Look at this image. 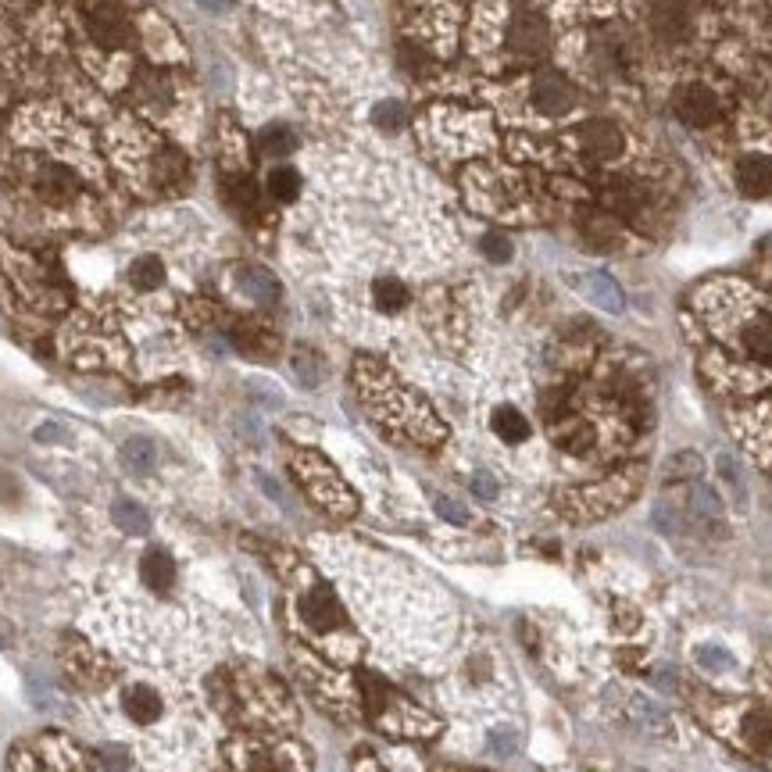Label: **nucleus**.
I'll use <instances>...</instances> for the list:
<instances>
[{
	"label": "nucleus",
	"instance_id": "obj_1",
	"mask_svg": "<svg viewBox=\"0 0 772 772\" xmlns=\"http://www.w3.org/2000/svg\"><path fill=\"white\" fill-rule=\"evenodd\" d=\"M86 29H90L93 43L104 51H129L136 40L133 18L126 15V8L118 0H97L86 11Z\"/></svg>",
	"mask_w": 772,
	"mask_h": 772
},
{
	"label": "nucleus",
	"instance_id": "obj_2",
	"mask_svg": "<svg viewBox=\"0 0 772 772\" xmlns=\"http://www.w3.org/2000/svg\"><path fill=\"white\" fill-rule=\"evenodd\" d=\"M29 190L47 204H72L79 197V176L61 161H33Z\"/></svg>",
	"mask_w": 772,
	"mask_h": 772
},
{
	"label": "nucleus",
	"instance_id": "obj_3",
	"mask_svg": "<svg viewBox=\"0 0 772 772\" xmlns=\"http://www.w3.org/2000/svg\"><path fill=\"white\" fill-rule=\"evenodd\" d=\"M672 108H676V115H680L683 126H690V129H712L715 122L722 118L719 93H715L712 86H705V83L680 86V93H676Z\"/></svg>",
	"mask_w": 772,
	"mask_h": 772
},
{
	"label": "nucleus",
	"instance_id": "obj_4",
	"mask_svg": "<svg viewBox=\"0 0 772 772\" xmlns=\"http://www.w3.org/2000/svg\"><path fill=\"white\" fill-rule=\"evenodd\" d=\"M647 26H651V36L665 47H683L690 40V29H694L683 0H655L647 11Z\"/></svg>",
	"mask_w": 772,
	"mask_h": 772
},
{
	"label": "nucleus",
	"instance_id": "obj_5",
	"mask_svg": "<svg viewBox=\"0 0 772 772\" xmlns=\"http://www.w3.org/2000/svg\"><path fill=\"white\" fill-rule=\"evenodd\" d=\"M579 143H583V151L587 158L594 161H619L626 154V133L615 126L612 118H594L587 126L579 129Z\"/></svg>",
	"mask_w": 772,
	"mask_h": 772
},
{
	"label": "nucleus",
	"instance_id": "obj_6",
	"mask_svg": "<svg viewBox=\"0 0 772 772\" xmlns=\"http://www.w3.org/2000/svg\"><path fill=\"white\" fill-rule=\"evenodd\" d=\"M687 526H694L705 537H726V515H722L719 497L708 487H690L687 490Z\"/></svg>",
	"mask_w": 772,
	"mask_h": 772
},
{
	"label": "nucleus",
	"instance_id": "obj_7",
	"mask_svg": "<svg viewBox=\"0 0 772 772\" xmlns=\"http://www.w3.org/2000/svg\"><path fill=\"white\" fill-rule=\"evenodd\" d=\"M301 615H304V622H308V630H315V633L344 630V612H340L336 597L329 594L326 587H311L308 594L301 597Z\"/></svg>",
	"mask_w": 772,
	"mask_h": 772
},
{
	"label": "nucleus",
	"instance_id": "obj_8",
	"mask_svg": "<svg viewBox=\"0 0 772 772\" xmlns=\"http://www.w3.org/2000/svg\"><path fill=\"white\" fill-rule=\"evenodd\" d=\"M533 104L551 118L569 115V111L576 108V90L569 86V79L544 72V76L533 79Z\"/></svg>",
	"mask_w": 772,
	"mask_h": 772
},
{
	"label": "nucleus",
	"instance_id": "obj_9",
	"mask_svg": "<svg viewBox=\"0 0 772 772\" xmlns=\"http://www.w3.org/2000/svg\"><path fill=\"white\" fill-rule=\"evenodd\" d=\"M737 190L744 197H772V158L744 154L737 161Z\"/></svg>",
	"mask_w": 772,
	"mask_h": 772
},
{
	"label": "nucleus",
	"instance_id": "obj_10",
	"mask_svg": "<svg viewBox=\"0 0 772 772\" xmlns=\"http://www.w3.org/2000/svg\"><path fill=\"white\" fill-rule=\"evenodd\" d=\"M508 43H512L515 54H526V58H537L544 54L547 47V29L537 15H519L512 22V33H508Z\"/></svg>",
	"mask_w": 772,
	"mask_h": 772
},
{
	"label": "nucleus",
	"instance_id": "obj_11",
	"mask_svg": "<svg viewBox=\"0 0 772 772\" xmlns=\"http://www.w3.org/2000/svg\"><path fill=\"white\" fill-rule=\"evenodd\" d=\"M551 433H554V444L562 447V451L569 454H590L594 451V429L587 426L583 419H572V415H565V419L551 422Z\"/></svg>",
	"mask_w": 772,
	"mask_h": 772
},
{
	"label": "nucleus",
	"instance_id": "obj_12",
	"mask_svg": "<svg viewBox=\"0 0 772 772\" xmlns=\"http://www.w3.org/2000/svg\"><path fill=\"white\" fill-rule=\"evenodd\" d=\"M140 576H143V583H147L151 590L165 594V590L176 583V562L168 558L165 547H151V551L140 558Z\"/></svg>",
	"mask_w": 772,
	"mask_h": 772
},
{
	"label": "nucleus",
	"instance_id": "obj_13",
	"mask_svg": "<svg viewBox=\"0 0 772 772\" xmlns=\"http://www.w3.org/2000/svg\"><path fill=\"white\" fill-rule=\"evenodd\" d=\"M236 283H240V290H244L254 304L279 301V283L272 279V272L258 269V265H240V269H236Z\"/></svg>",
	"mask_w": 772,
	"mask_h": 772
},
{
	"label": "nucleus",
	"instance_id": "obj_14",
	"mask_svg": "<svg viewBox=\"0 0 772 772\" xmlns=\"http://www.w3.org/2000/svg\"><path fill=\"white\" fill-rule=\"evenodd\" d=\"M126 715L133 722H158L161 719V712H165V701L158 697V690H151V687H129L126 690Z\"/></svg>",
	"mask_w": 772,
	"mask_h": 772
},
{
	"label": "nucleus",
	"instance_id": "obj_15",
	"mask_svg": "<svg viewBox=\"0 0 772 772\" xmlns=\"http://www.w3.org/2000/svg\"><path fill=\"white\" fill-rule=\"evenodd\" d=\"M583 286H587V297L597 304V308H605L612 311V315H619L622 304H626V297H622L619 283H615L612 276H605V272H590L587 279H583Z\"/></svg>",
	"mask_w": 772,
	"mask_h": 772
},
{
	"label": "nucleus",
	"instance_id": "obj_16",
	"mask_svg": "<svg viewBox=\"0 0 772 772\" xmlns=\"http://www.w3.org/2000/svg\"><path fill=\"white\" fill-rule=\"evenodd\" d=\"M744 351L751 358L772 361V315H758L744 326Z\"/></svg>",
	"mask_w": 772,
	"mask_h": 772
},
{
	"label": "nucleus",
	"instance_id": "obj_17",
	"mask_svg": "<svg viewBox=\"0 0 772 772\" xmlns=\"http://www.w3.org/2000/svg\"><path fill=\"white\" fill-rule=\"evenodd\" d=\"M494 433L504 440V444H522V440L529 437L526 415H522L519 408H512V404H501L494 412Z\"/></svg>",
	"mask_w": 772,
	"mask_h": 772
},
{
	"label": "nucleus",
	"instance_id": "obj_18",
	"mask_svg": "<svg viewBox=\"0 0 772 772\" xmlns=\"http://www.w3.org/2000/svg\"><path fill=\"white\" fill-rule=\"evenodd\" d=\"M372 301H376L379 311L394 315V311H401L404 304H408V290H404L401 279L383 276V279H376V283H372Z\"/></svg>",
	"mask_w": 772,
	"mask_h": 772
},
{
	"label": "nucleus",
	"instance_id": "obj_19",
	"mask_svg": "<svg viewBox=\"0 0 772 772\" xmlns=\"http://www.w3.org/2000/svg\"><path fill=\"white\" fill-rule=\"evenodd\" d=\"M705 472V462H701V454L694 451H676L669 462L662 465V479L665 483H683V479H697Z\"/></svg>",
	"mask_w": 772,
	"mask_h": 772
},
{
	"label": "nucleus",
	"instance_id": "obj_20",
	"mask_svg": "<svg viewBox=\"0 0 772 772\" xmlns=\"http://www.w3.org/2000/svg\"><path fill=\"white\" fill-rule=\"evenodd\" d=\"M129 283H133L136 290H158V286L165 283V265H161L154 254H143V258H136L133 265H129Z\"/></svg>",
	"mask_w": 772,
	"mask_h": 772
},
{
	"label": "nucleus",
	"instance_id": "obj_21",
	"mask_svg": "<svg viewBox=\"0 0 772 772\" xmlns=\"http://www.w3.org/2000/svg\"><path fill=\"white\" fill-rule=\"evenodd\" d=\"M269 193L283 204L294 201L297 193H301V176H297V168H290V165L272 168L269 172Z\"/></svg>",
	"mask_w": 772,
	"mask_h": 772
},
{
	"label": "nucleus",
	"instance_id": "obj_22",
	"mask_svg": "<svg viewBox=\"0 0 772 772\" xmlns=\"http://www.w3.org/2000/svg\"><path fill=\"white\" fill-rule=\"evenodd\" d=\"M111 519L126 529V533H147V526H151L147 512H143L140 504H133V501H115V508H111Z\"/></svg>",
	"mask_w": 772,
	"mask_h": 772
},
{
	"label": "nucleus",
	"instance_id": "obj_23",
	"mask_svg": "<svg viewBox=\"0 0 772 772\" xmlns=\"http://www.w3.org/2000/svg\"><path fill=\"white\" fill-rule=\"evenodd\" d=\"M122 454H126V465L136 472H151L154 462H158V451H154V444L147 437H136L129 440L126 447H122Z\"/></svg>",
	"mask_w": 772,
	"mask_h": 772
},
{
	"label": "nucleus",
	"instance_id": "obj_24",
	"mask_svg": "<svg viewBox=\"0 0 772 772\" xmlns=\"http://www.w3.org/2000/svg\"><path fill=\"white\" fill-rule=\"evenodd\" d=\"M297 147V140H294V133L286 126H272V129H265L261 133V151L269 154V158H286V154L294 151Z\"/></svg>",
	"mask_w": 772,
	"mask_h": 772
},
{
	"label": "nucleus",
	"instance_id": "obj_25",
	"mask_svg": "<svg viewBox=\"0 0 772 772\" xmlns=\"http://www.w3.org/2000/svg\"><path fill=\"white\" fill-rule=\"evenodd\" d=\"M583 240H587L590 247H597V251H605V247H612L615 240H619V229L608 219H590L587 226H583Z\"/></svg>",
	"mask_w": 772,
	"mask_h": 772
},
{
	"label": "nucleus",
	"instance_id": "obj_26",
	"mask_svg": "<svg viewBox=\"0 0 772 772\" xmlns=\"http://www.w3.org/2000/svg\"><path fill=\"white\" fill-rule=\"evenodd\" d=\"M747 740L755 747H772V712L747 715Z\"/></svg>",
	"mask_w": 772,
	"mask_h": 772
},
{
	"label": "nucleus",
	"instance_id": "obj_27",
	"mask_svg": "<svg viewBox=\"0 0 772 772\" xmlns=\"http://www.w3.org/2000/svg\"><path fill=\"white\" fill-rule=\"evenodd\" d=\"M294 369H297V376L304 379L308 386H315V383H322V361H319V354L315 351H297L294 354Z\"/></svg>",
	"mask_w": 772,
	"mask_h": 772
},
{
	"label": "nucleus",
	"instance_id": "obj_28",
	"mask_svg": "<svg viewBox=\"0 0 772 772\" xmlns=\"http://www.w3.org/2000/svg\"><path fill=\"white\" fill-rule=\"evenodd\" d=\"M372 122H376L383 133H397V129L404 126V108L401 104H394V101L379 104V108L372 111Z\"/></svg>",
	"mask_w": 772,
	"mask_h": 772
},
{
	"label": "nucleus",
	"instance_id": "obj_29",
	"mask_svg": "<svg viewBox=\"0 0 772 772\" xmlns=\"http://www.w3.org/2000/svg\"><path fill=\"white\" fill-rule=\"evenodd\" d=\"M479 247H483V254H487L490 261H497V265L512 258V240H508L504 233H487Z\"/></svg>",
	"mask_w": 772,
	"mask_h": 772
},
{
	"label": "nucleus",
	"instance_id": "obj_30",
	"mask_svg": "<svg viewBox=\"0 0 772 772\" xmlns=\"http://www.w3.org/2000/svg\"><path fill=\"white\" fill-rule=\"evenodd\" d=\"M697 665L708 672H726L733 669V658L726 651H719V647H697Z\"/></svg>",
	"mask_w": 772,
	"mask_h": 772
},
{
	"label": "nucleus",
	"instance_id": "obj_31",
	"mask_svg": "<svg viewBox=\"0 0 772 772\" xmlns=\"http://www.w3.org/2000/svg\"><path fill=\"white\" fill-rule=\"evenodd\" d=\"M437 512L444 515V519H451V522H465V519H469V512H465L462 504L447 501V497H437Z\"/></svg>",
	"mask_w": 772,
	"mask_h": 772
},
{
	"label": "nucleus",
	"instance_id": "obj_32",
	"mask_svg": "<svg viewBox=\"0 0 772 772\" xmlns=\"http://www.w3.org/2000/svg\"><path fill=\"white\" fill-rule=\"evenodd\" d=\"M472 490H476L479 497H497V479L494 476H487V472H479L476 479H472Z\"/></svg>",
	"mask_w": 772,
	"mask_h": 772
},
{
	"label": "nucleus",
	"instance_id": "obj_33",
	"mask_svg": "<svg viewBox=\"0 0 772 772\" xmlns=\"http://www.w3.org/2000/svg\"><path fill=\"white\" fill-rule=\"evenodd\" d=\"M201 8H208V11H226V8H233V0H197Z\"/></svg>",
	"mask_w": 772,
	"mask_h": 772
},
{
	"label": "nucleus",
	"instance_id": "obj_34",
	"mask_svg": "<svg viewBox=\"0 0 772 772\" xmlns=\"http://www.w3.org/2000/svg\"><path fill=\"white\" fill-rule=\"evenodd\" d=\"M769 4H772V0H769Z\"/></svg>",
	"mask_w": 772,
	"mask_h": 772
}]
</instances>
